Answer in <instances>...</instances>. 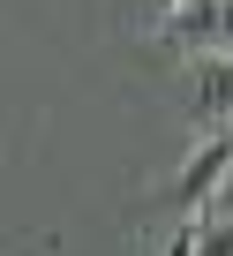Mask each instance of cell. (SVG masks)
<instances>
[{"label":"cell","mask_w":233,"mask_h":256,"mask_svg":"<svg viewBox=\"0 0 233 256\" xmlns=\"http://www.w3.org/2000/svg\"><path fill=\"white\" fill-rule=\"evenodd\" d=\"M226 174H233V136H203V144L188 151V166L173 174V188H166V204H173L181 218H203V211L218 204V188H226Z\"/></svg>","instance_id":"1"},{"label":"cell","mask_w":233,"mask_h":256,"mask_svg":"<svg viewBox=\"0 0 233 256\" xmlns=\"http://www.w3.org/2000/svg\"><path fill=\"white\" fill-rule=\"evenodd\" d=\"M188 90H196V128L203 136H226L233 128V60L226 53L188 60Z\"/></svg>","instance_id":"2"},{"label":"cell","mask_w":233,"mask_h":256,"mask_svg":"<svg viewBox=\"0 0 233 256\" xmlns=\"http://www.w3.org/2000/svg\"><path fill=\"white\" fill-rule=\"evenodd\" d=\"M196 256H233V218H226V211H203V241H196Z\"/></svg>","instance_id":"3"},{"label":"cell","mask_w":233,"mask_h":256,"mask_svg":"<svg viewBox=\"0 0 233 256\" xmlns=\"http://www.w3.org/2000/svg\"><path fill=\"white\" fill-rule=\"evenodd\" d=\"M196 241H203V218H181V226H173L151 256H196Z\"/></svg>","instance_id":"4"},{"label":"cell","mask_w":233,"mask_h":256,"mask_svg":"<svg viewBox=\"0 0 233 256\" xmlns=\"http://www.w3.org/2000/svg\"><path fill=\"white\" fill-rule=\"evenodd\" d=\"M151 8H158V23H173V16L188 8V0H151Z\"/></svg>","instance_id":"5"},{"label":"cell","mask_w":233,"mask_h":256,"mask_svg":"<svg viewBox=\"0 0 233 256\" xmlns=\"http://www.w3.org/2000/svg\"><path fill=\"white\" fill-rule=\"evenodd\" d=\"M211 211H226V218H233V174H226V188H218V204H211Z\"/></svg>","instance_id":"6"}]
</instances>
